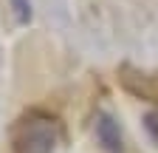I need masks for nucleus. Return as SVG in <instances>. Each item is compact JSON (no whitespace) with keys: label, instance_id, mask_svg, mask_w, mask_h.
Listing matches in <instances>:
<instances>
[{"label":"nucleus","instance_id":"nucleus-1","mask_svg":"<svg viewBox=\"0 0 158 153\" xmlns=\"http://www.w3.org/2000/svg\"><path fill=\"white\" fill-rule=\"evenodd\" d=\"M56 142L59 122L43 111H28L9 128L11 153H54Z\"/></svg>","mask_w":158,"mask_h":153},{"label":"nucleus","instance_id":"nucleus-2","mask_svg":"<svg viewBox=\"0 0 158 153\" xmlns=\"http://www.w3.org/2000/svg\"><path fill=\"white\" fill-rule=\"evenodd\" d=\"M118 82L124 91L144 102H158V71H138L133 65L118 68Z\"/></svg>","mask_w":158,"mask_h":153},{"label":"nucleus","instance_id":"nucleus-3","mask_svg":"<svg viewBox=\"0 0 158 153\" xmlns=\"http://www.w3.org/2000/svg\"><path fill=\"white\" fill-rule=\"evenodd\" d=\"M96 139L102 147H107L110 153H122L124 145H122V130H118V125L113 122V116H107V113H99L96 116Z\"/></svg>","mask_w":158,"mask_h":153},{"label":"nucleus","instance_id":"nucleus-4","mask_svg":"<svg viewBox=\"0 0 158 153\" xmlns=\"http://www.w3.org/2000/svg\"><path fill=\"white\" fill-rule=\"evenodd\" d=\"M11 3V11H14V17H17V23H28L31 20V3L28 0H9Z\"/></svg>","mask_w":158,"mask_h":153},{"label":"nucleus","instance_id":"nucleus-5","mask_svg":"<svg viewBox=\"0 0 158 153\" xmlns=\"http://www.w3.org/2000/svg\"><path fill=\"white\" fill-rule=\"evenodd\" d=\"M144 128H147V133H150V139L158 145V108L144 113Z\"/></svg>","mask_w":158,"mask_h":153}]
</instances>
